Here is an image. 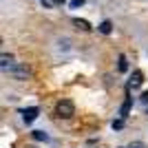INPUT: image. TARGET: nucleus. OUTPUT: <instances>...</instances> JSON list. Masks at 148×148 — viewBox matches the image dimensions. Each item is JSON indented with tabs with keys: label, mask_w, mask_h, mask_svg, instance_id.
<instances>
[{
	"label": "nucleus",
	"mask_w": 148,
	"mask_h": 148,
	"mask_svg": "<svg viewBox=\"0 0 148 148\" xmlns=\"http://www.w3.org/2000/svg\"><path fill=\"white\" fill-rule=\"evenodd\" d=\"M9 73L16 77V80H27V75H29V71H27L25 64H13L11 69H9Z\"/></svg>",
	"instance_id": "f03ea898"
},
{
	"label": "nucleus",
	"mask_w": 148,
	"mask_h": 148,
	"mask_svg": "<svg viewBox=\"0 0 148 148\" xmlns=\"http://www.w3.org/2000/svg\"><path fill=\"white\" fill-rule=\"evenodd\" d=\"M119 64H117V69H119V71H122V73H124V71H128V62H126V56H119Z\"/></svg>",
	"instance_id": "9d476101"
},
{
	"label": "nucleus",
	"mask_w": 148,
	"mask_h": 148,
	"mask_svg": "<svg viewBox=\"0 0 148 148\" xmlns=\"http://www.w3.org/2000/svg\"><path fill=\"white\" fill-rule=\"evenodd\" d=\"M2 71H7V69H11L13 66V56H7V53H2Z\"/></svg>",
	"instance_id": "0eeeda50"
},
{
	"label": "nucleus",
	"mask_w": 148,
	"mask_h": 148,
	"mask_svg": "<svg viewBox=\"0 0 148 148\" xmlns=\"http://www.w3.org/2000/svg\"><path fill=\"white\" fill-rule=\"evenodd\" d=\"M38 115H40V108H38V106H31V108H25V111H22V119H25V124L36 122Z\"/></svg>",
	"instance_id": "7ed1b4c3"
},
{
	"label": "nucleus",
	"mask_w": 148,
	"mask_h": 148,
	"mask_svg": "<svg viewBox=\"0 0 148 148\" xmlns=\"http://www.w3.org/2000/svg\"><path fill=\"white\" fill-rule=\"evenodd\" d=\"M97 29H99V33L108 36V33L113 31V22H111V20H104V22H99V27H97Z\"/></svg>",
	"instance_id": "423d86ee"
},
{
	"label": "nucleus",
	"mask_w": 148,
	"mask_h": 148,
	"mask_svg": "<svg viewBox=\"0 0 148 148\" xmlns=\"http://www.w3.org/2000/svg\"><path fill=\"white\" fill-rule=\"evenodd\" d=\"M33 139H38V142H49V135H47L44 130H33Z\"/></svg>",
	"instance_id": "1a4fd4ad"
},
{
	"label": "nucleus",
	"mask_w": 148,
	"mask_h": 148,
	"mask_svg": "<svg viewBox=\"0 0 148 148\" xmlns=\"http://www.w3.org/2000/svg\"><path fill=\"white\" fill-rule=\"evenodd\" d=\"M122 126H124V117H119V119H113V128H115V130H119Z\"/></svg>",
	"instance_id": "9b49d317"
},
{
	"label": "nucleus",
	"mask_w": 148,
	"mask_h": 148,
	"mask_svg": "<svg viewBox=\"0 0 148 148\" xmlns=\"http://www.w3.org/2000/svg\"><path fill=\"white\" fill-rule=\"evenodd\" d=\"M139 99H142L144 104H146V106H148V91H144V93H142V97H139Z\"/></svg>",
	"instance_id": "ddd939ff"
},
{
	"label": "nucleus",
	"mask_w": 148,
	"mask_h": 148,
	"mask_svg": "<svg viewBox=\"0 0 148 148\" xmlns=\"http://www.w3.org/2000/svg\"><path fill=\"white\" fill-rule=\"evenodd\" d=\"M142 82H144V73L142 71H133V75H130V80H128V88H139Z\"/></svg>",
	"instance_id": "20e7f679"
},
{
	"label": "nucleus",
	"mask_w": 148,
	"mask_h": 148,
	"mask_svg": "<svg viewBox=\"0 0 148 148\" xmlns=\"http://www.w3.org/2000/svg\"><path fill=\"white\" fill-rule=\"evenodd\" d=\"M51 2H53V5H58V7H60V5H64L66 0H51Z\"/></svg>",
	"instance_id": "2eb2a0df"
},
{
	"label": "nucleus",
	"mask_w": 148,
	"mask_h": 148,
	"mask_svg": "<svg viewBox=\"0 0 148 148\" xmlns=\"http://www.w3.org/2000/svg\"><path fill=\"white\" fill-rule=\"evenodd\" d=\"M130 104H133V97H126V102L122 104V108H119V117H128V111H130Z\"/></svg>",
	"instance_id": "39448f33"
},
{
	"label": "nucleus",
	"mask_w": 148,
	"mask_h": 148,
	"mask_svg": "<svg viewBox=\"0 0 148 148\" xmlns=\"http://www.w3.org/2000/svg\"><path fill=\"white\" fill-rule=\"evenodd\" d=\"M146 115H148V106H146Z\"/></svg>",
	"instance_id": "dca6fc26"
},
{
	"label": "nucleus",
	"mask_w": 148,
	"mask_h": 148,
	"mask_svg": "<svg viewBox=\"0 0 148 148\" xmlns=\"http://www.w3.org/2000/svg\"><path fill=\"white\" fill-rule=\"evenodd\" d=\"M56 113L60 115V117H64V119L73 117V115H75L73 102H71V99H60V102H58V106H56Z\"/></svg>",
	"instance_id": "f257e3e1"
},
{
	"label": "nucleus",
	"mask_w": 148,
	"mask_h": 148,
	"mask_svg": "<svg viewBox=\"0 0 148 148\" xmlns=\"http://www.w3.org/2000/svg\"><path fill=\"white\" fill-rule=\"evenodd\" d=\"M82 2H84V0H73V2H71V7H80Z\"/></svg>",
	"instance_id": "4468645a"
},
{
	"label": "nucleus",
	"mask_w": 148,
	"mask_h": 148,
	"mask_svg": "<svg viewBox=\"0 0 148 148\" xmlns=\"http://www.w3.org/2000/svg\"><path fill=\"white\" fill-rule=\"evenodd\" d=\"M73 25L77 27V29H82V31H91V29H93V27L88 25L86 20H80V18H75V20H73Z\"/></svg>",
	"instance_id": "6e6552de"
},
{
	"label": "nucleus",
	"mask_w": 148,
	"mask_h": 148,
	"mask_svg": "<svg viewBox=\"0 0 148 148\" xmlns=\"http://www.w3.org/2000/svg\"><path fill=\"white\" fill-rule=\"evenodd\" d=\"M128 148H148V146H146L144 142H130V146H128Z\"/></svg>",
	"instance_id": "f8f14e48"
}]
</instances>
